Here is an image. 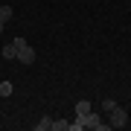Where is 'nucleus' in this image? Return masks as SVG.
<instances>
[{
  "label": "nucleus",
  "instance_id": "nucleus-10",
  "mask_svg": "<svg viewBox=\"0 0 131 131\" xmlns=\"http://www.w3.org/2000/svg\"><path fill=\"white\" fill-rule=\"evenodd\" d=\"M0 32H3V20H0Z\"/></svg>",
  "mask_w": 131,
  "mask_h": 131
},
{
  "label": "nucleus",
  "instance_id": "nucleus-2",
  "mask_svg": "<svg viewBox=\"0 0 131 131\" xmlns=\"http://www.w3.org/2000/svg\"><path fill=\"white\" fill-rule=\"evenodd\" d=\"M18 58L24 61V64H32V61H35V50L29 47V44H24V47L18 50Z\"/></svg>",
  "mask_w": 131,
  "mask_h": 131
},
{
  "label": "nucleus",
  "instance_id": "nucleus-1",
  "mask_svg": "<svg viewBox=\"0 0 131 131\" xmlns=\"http://www.w3.org/2000/svg\"><path fill=\"white\" fill-rule=\"evenodd\" d=\"M108 117H111V128H125L128 125V114H125V108H119V105H114L111 111H108Z\"/></svg>",
  "mask_w": 131,
  "mask_h": 131
},
{
  "label": "nucleus",
  "instance_id": "nucleus-3",
  "mask_svg": "<svg viewBox=\"0 0 131 131\" xmlns=\"http://www.w3.org/2000/svg\"><path fill=\"white\" fill-rule=\"evenodd\" d=\"M93 111V105L88 102V99H82V102H76V117H84V114Z\"/></svg>",
  "mask_w": 131,
  "mask_h": 131
},
{
  "label": "nucleus",
  "instance_id": "nucleus-8",
  "mask_svg": "<svg viewBox=\"0 0 131 131\" xmlns=\"http://www.w3.org/2000/svg\"><path fill=\"white\" fill-rule=\"evenodd\" d=\"M52 128L56 131H70V122L67 119H52Z\"/></svg>",
  "mask_w": 131,
  "mask_h": 131
},
{
  "label": "nucleus",
  "instance_id": "nucleus-4",
  "mask_svg": "<svg viewBox=\"0 0 131 131\" xmlns=\"http://www.w3.org/2000/svg\"><path fill=\"white\" fill-rule=\"evenodd\" d=\"M0 52H3V58H18V47H15V44H6Z\"/></svg>",
  "mask_w": 131,
  "mask_h": 131
},
{
  "label": "nucleus",
  "instance_id": "nucleus-6",
  "mask_svg": "<svg viewBox=\"0 0 131 131\" xmlns=\"http://www.w3.org/2000/svg\"><path fill=\"white\" fill-rule=\"evenodd\" d=\"M12 6H0V20H3V24H6V20H12Z\"/></svg>",
  "mask_w": 131,
  "mask_h": 131
},
{
  "label": "nucleus",
  "instance_id": "nucleus-7",
  "mask_svg": "<svg viewBox=\"0 0 131 131\" xmlns=\"http://www.w3.org/2000/svg\"><path fill=\"white\" fill-rule=\"evenodd\" d=\"M12 90H15L12 82H0V96H12Z\"/></svg>",
  "mask_w": 131,
  "mask_h": 131
},
{
  "label": "nucleus",
  "instance_id": "nucleus-9",
  "mask_svg": "<svg viewBox=\"0 0 131 131\" xmlns=\"http://www.w3.org/2000/svg\"><path fill=\"white\" fill-rule=\"evenodd\" d=\"M114 105H117V102H114V99H102V111H105V114H108V111H111V108H114Z\"/></svg>",
  "mask_w": 131,
  "mask_h": 131
},
{
  "label": "nucleus",
  "instance_id": "nucleus-5",
  "mask_svg": "<svg viewBox=\"0 0 131 131\" xmlns=\"http://www.w3.org/2000/svg\"><path fill=\"white\" fill-rule=\"evenodd\" d=\"M50 128H52V119L50 117H44L41 122H35V131H50Z\"/></svg>",
  "mask_w": 131,
  "mask_h": 131
}]
</instances>
